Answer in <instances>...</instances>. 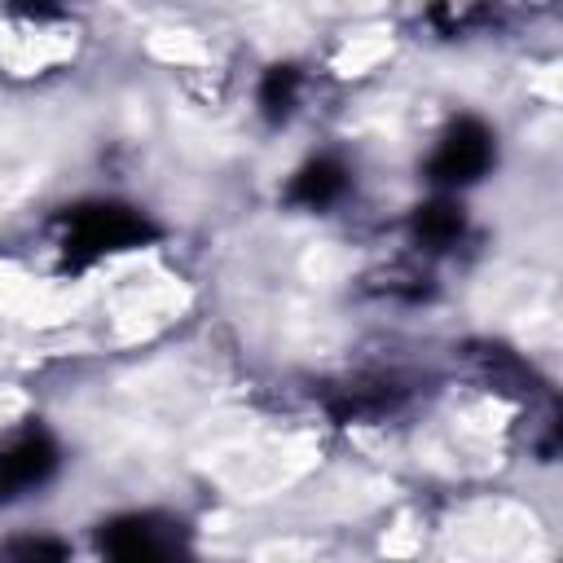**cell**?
I'll return each instance as SVG.
<instances>
[{
    "label": "cell",
    "instance_id": "6da1fadb",
    "mask_svg": "<svg viewBox=\"0 0 563 563\" xmlns=\"http://www.w3.org/2000/svg\"><path fill=\"white\" fill-rule=\"evenodd\" d=\"M488 163V145L484 132H462L444 141V180H471V172H479Z\"/></svg>",
    "mask_w": 563,
    "mask_h": 563
}]
</instances>
